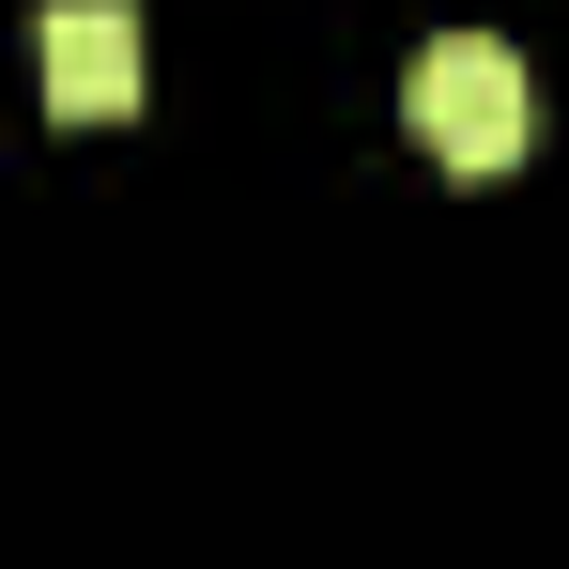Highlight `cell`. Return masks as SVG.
Returning <instances> with one entry per match:
<instances>
[{
	"mask_svg": "<svg viewBox=\"0 0 569 569\" xmlns=\"http://www.w3.org/2000/svg\"><path fill=\"white\" fill-rule=\"evenodd\" d=\"M400 108H416L431 170H462V186H492V170L539 139V93H523V62H508L492 31H431L416 78H400Z\"/></svg>",
	"mask_w": 569,
	"mask_h": 569,
	"instance_id": "obj_1",
	"label": "cell"
},
{
	"mask_svg": "<svg viewBox=\"0 0 569 569\" xmlns=\"http://www.w3.org/2000/svg\"><path fill=\"white\" fill-rule=\"evenodd\" d=\"M47 108L62 123L139 108V0H47Z\"/></svg>",
	"mask_w": 569,
	"mask_h": 569,
	"instance_id": "obj_2",
	"label": "cell"
}]
</instances>
